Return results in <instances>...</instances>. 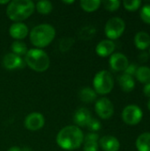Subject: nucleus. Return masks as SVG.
Returning a JSON list of instances; mask_svg holds the SVG:
<instances>
[{
    "label": "nucleus",
    "mask_w": 150,
    "mask_h": 151,
    "mask_svg": "<svg viewBox=\"0 0 150 151\" xmlns=\"http://www.w3.org/2000/svg\"><path fill=\"white\" fill-rule=\"evenodd\" d=\"M84 142V134L77 126H67L57 135V145L65 150H75Z\"/></svg>",
    "instance_id": "obj_1"
},
{
    "label": "nucleus",
    "mask_w": 150,
    "mask_h": 151,
    "mask_svg": "<svg viewBox=\"0 0 150 151\" xmlns=\"http://www.w3.org/2000/svg\"><path fill=\"white\" fill-rule=\"evenodd\" d=\"M34 9L35 4L31 0H13L8 4L6 14L10 19L20 22L29 18L34 12Z\"/></svg>",
    "instance_id": "obj_2"
},
{
    "label": "nucleus",
    "mask_w": 150,
    "mask_h": 151,
    "mask_svg": "<svg viewBox=\"0 0 150 151\" xmlns=\"http://www.w3.org/2000/svg\"><path fill=\"white\" fill-rule=\"evenodd\" d=\"M56 30L50 24H40L30 31V42L37 49L47 47L54 40Z\"/></svg>",
    "instance_id": "obj_3"
},
{
    "label": "nucleus",
    "mask_w": 150,
    "mask_h": 151,
    "mask_svg": "<svg viewBox=\"0 0 150 151\" xmlns=\"http://www.w3.org/2000/svg\"><path fill=\"white\" fill-rule=\"evenodd\" d=\"M25 63L32 70L42 73L48 70L50 60L48 54L41 49H30L25 55Z\"/></svg>",
    "instance_id": "obj_4"
},
{
    "label": "nucleus",
    "mask_w": 150,
    "mask_h": 151,
    "mask_svg": "<svg viewBox=\"0 0 150 151\" xmlns=\"http://www.w3.org/2000/svg\"><path fill=\"white\" fill-rule=\"evenodd\" d=\"M94 90L100 95H107L111 92L114 87V81L111 73L106 70L98 72L93 80Z\"/></svg>",
    "instance_id": "obj_5"
},
{
    "label": "nucleus",
    "mask_w": 150,
    "mask_h": 151,
    "mask_svg": "<svg viewBox=\"0 0 150 151\" xmlns=\"http://www.w3.org/2000/svg\"><path fill=\"white\" fill-rule=\"evenodd\" d=\"M126 29L125 21L119 17L111 18L105 24L104 33L109 40H116L119 38Z\"/></svg>",
    "instance_id": "obj_6"
},
{
    "label": "nucleus",
    "mask_w": 150,
    "mask_h": 151,
    "mask_svg": "<svg viewBox=\"0 0 150 151\" xmlns=\"http://www.w3.org/2000/svg\"><path fill=\"white\" fill-rule=\"evenodd\" d=\"M143 118L142 110L136 104H129L126 106L122 111L123 121L130 126L139 124Z\"/></svg>",
    "instance_id": "obj_7"
},
{
    "label": "nucleus",
    "mask_w": 150,
    "mask_h": 151,
    "mask_svg": "<svg viewBox=\"0 0 150 151\" xmlns=\"http://www.w3.org/2000/svg\"><path fill=\"white\" fill-rule=\"evenodd\" d=\"M95 110L97 115L103 119H109L114 113L113 104L106 97H102L96 101Z\"/></svg>",
    "instance_id": "obj_8"
},
{
    "label": "nucleus",
    "mask_w": 150,
    "mask_h": 151,
    "mask_svg": "<svg viewBox=\"0 0 150 151\" xmlns=\"http://www.w3.org/2000/svg\"><path fill=\"white\" fill-rule=\"evenodd\" d=\"M45 124L44 117L39 112H32L28 114L24 121L25 127L30 131H37L43 127Z\"/></svg>",
    "instance_id": "obj_9"
},
{
    "label": "nucleus",
    "mask_w": 150,
    "mask_h": 151,
    "mask_svg": "<svg viewBox=\"0 0 150 151\" xmlns=\"http://www.w3.org/2000/svg\"><path fill=\"white\" fill-rule=\"evenodd\" d=\"M109 63H110L111 68L116 72L125 71L126 68L129 65V61H128V58H126V56L120 52L112 54L110 58Z\"/></svg>",
    "instance_id": "obj_10"
},
{
    "label": "nucleus",
    "mask_w": 150,
    "mask_h": 151,
    "mask_svg": "<svg viewBox=\"0 0 150 151\" xmlns=\"http://www.w3.org/2000/svg\"><path fill=\"white\" fill-rule=\"evenodd\" d=\"M28 27L26 24L22 22H15L9 28L10 35L16 41H20L25 39L28 35Z\"/></svg>",
    "instance_id": "obj_11"
},
{
    "label": "nucleus",
    "mask_w": 150,
    "mask_h": 151,
    "mask_svg": "<svg viewBox=\"0 0 150 151\" xmlns=\"http://www.w3.org/2000/svg\"><path fill=\"white\" fill-rule=\"evenodd\" d=\"M3 65L7 70H14L22 68L25 65V61L13 53H7L3 58Z\"/></svg>",
    "instance_id": "obj_12"
},
{
    "label": "nucleus",
    "mask_w": 150,
    "mask_h": 151,
    "mask_svg": "<svg viewBox=\"0 0 150 151\" xmlns=\"http://www.w3.org/2000/svg\"><path fill=\"white\" fill-rule=\"evenodd\" d=\"M99 145L103 151H118L120 148L119 141L111 135H105L100 138Z\"/></svg>",
    "instance_id": "obj_13"
},
{
    "label": "nucleus",
    "mask_w": 150,
    "mask_h": 151,
    "mask_svg": "<svg viewBox=\"0 0 150 151\" xmlns=\"http://www.w3.org/2000/svg\"><path fill=\"white\" fill-rule=\"evenodd\" d=\"M116 45L111 40H103L101 41L95 47V52L98 56L105 58L108 56H111L113 51L115 50Z\"/></svg>",
    "instance_id": "obj_14"
},
{
    "label": "nucleus",
    "mask_w": 150,
    "mask_h": 151,
    "mask_svg": "<svg viewBox=\"0 0 150 151\" xmlns=\"http://www.w3.org/2000/svg\"><path fill=\"white\" fill-rule=\"evenodd\" d=\"M92 119L90 111L87 108H80L75 111L73 121L77 127H86Z\"/></svg>",
    "instance_id": "obj_15"
},
{
    "label": "nucleus",
    "mask_w": 150,
    "mask_h": 151,
    "mask_svg": "<svg viewBox=\"0 0 150 151\" xmlns=\"http://www.w3.org/2000/svg\"><path fill=\"white\" fill-rule=\"evenodd\" d=\"M134 44L139 50H146L150 46V35L144 31L138 32L134 36Z\"/></svg>",
    "instance_id": "obj_16"
},
{
    "label": "nucleus",
    "mask_w": 150,
    "mask_h": 151,
    "mask_svg": "<svg viewBox=\"0 0 150 151\" xmlns=\"http://www.w3.org/2000/svg\"><path fill=\"white\" fill-rule=\"evenodd\" d=\"M118 83L122 90L126 93L133 91L135 88V81L133 78L126 73H123L118 77Z\"/></svg>",
    "instance_id": "obj_17"
},
{
    "label": "nucleus",
    "mask_w": 150,
    "mask_h": 151,
    "mask_svg": "<svg viewBox=\"0 0 150 151\" xmlns=\"http://www.w3.org/2000/svg\"><path fill=\"white\" fill-rule=\"evenodd\" d=\"M136 149L138 151H150V133L146 132L138 136L136 139Z\"/></svg>",
    "instance_id": "obj_18"
},
{
    "label": "nucleus",
    "mask_w": 150,
    "mask_h": 151,
    "mask_svg": "<svg viewBox=\"0 0 150 151\" xmlns=\"http://www.w3.org/2000/svg\"><path fill=\"white\" fill-rule=\"evenodd\" d=\"M78 96L80 101H82L83 103H87V104L95 102L97 97V94L91 88H83L82 89L80 90Z\"/></svg>",
    "instance_id": "obj_19"
},
{
    "label": "nucleus",
    "mask_w": 150,
    "mask_h": 151,
    "mask_svg": "<svg viewBox=\"0 0 150 151\" xmlns=\"http://www.w3.org/2000/svg\"><path fill=\"white\" fill-rule=\"evenodd\" d=\"M135 77L136 79L143 83V84H147L150 82V67L146 66V65H142L138 67L136 73H135Z\"/></svg>",
    "instance_id": "obj_20"
},
{
    "label": "nucleus",
    "mask_w": 150,
    "mask_h": 151,
    "mask_svg": "<svg viewBox=\"0 0 150 151\" xmlns=\"http://www.w3.org/2000/svg\"><path fill=\"white\" fill-rule=\"evenodd\" d=\"M11 53L21 57V56H25L28 50L27 46L25 42H21V41H15L11 43Z\"/></svg>",
    "instance_id": "obj_21"
},
{
    "label": "nucleus",
    "mask_w": 150,
    "mask_h": 151,
    "mask_svg": "<svg viewBox=\"0 0 150 151\" xmlns=\"http://www.w3.org/2000/svg\"><path fill=\"white\" fill-rule=\"evenodd\" d=\"M101 4L102 2L100 0H82L80 3V7L88 12H95L100 7Z\"/></svg>",
    "instance_id": "obj_22"
},
{
    "label": "nucleus",
    "mask_w": 150,
    "mask_h": 151,
    "mask_svg": "<svg viewBox=\"0 0 150 151\" xmlns=\"http://www.w3.org/2000/svg\"><path fill=\"white\" fill-rule=\"evenodd\" d=\"M35 8L39 13L43 14V15H47L50 12H51V11L53 9V5H52V3L50 1L42 0V1H39L36 3Z\"/></svg>",
    "instance_id": "obj_23"
},
{
    "label": "nucleus",
    "mask_w": 150,
    "mask_h": 151,
    "mask_svg": "<svg viewBox=\"0 0 150 151\" xmlns=\"http://www.w3.org/2000/svg\"><path fill=\"white\" fill-rule=\"evenodd\" d=\"M96 29L93 26H86L82 27L79 32V36L82 40H89L95 36Z\"/></svg>",
    "instance_id": "obj_24"
},
{
    "label": "nucleus",
    "mask_w": 150,
    "mask_h": 151,
    "mask_svg": "<svg viewBox=\"0 0 150 151\" xmlns=\"http://www.w3.org/2000/svg\"><path fill=\"white\" fill-rule=\"evenodd\" d=\"M123 5L126 10L134 12L141 7V0H126L123 2Z\"/></svg>",
    "instance_id": "obj_25"
},
{
    "label": "nucleus",
    "mask_w": 150,
    "mask_h": 151,
    "mask_svg": "<svg viewBox=\"0 0 150 151\" xmlns=\"http://www.w3.org/2000/svg\"><path fill=\"white\" fill-rule=\"evenodd\" d=\"M74 43V39L72 37H64L59 42V50L61 51H67Z\"/></svg>",
    "instance_id": "obj_26"
},
{
    "label": "nucleus",
    "mask_w": 150,
    "mask_h": 151,
    "mask_svg": "<svg viewBox=\"0 0 150 151\" xmlns=\"http://www.w3.org/2000/svg\"><path fill=\"white\" fill-rule=\"evenodd\" d=\"M103 4L106 10H108L110 12H114L119 8L121 3L118 0H105L103 2Z\"/></svg>",
    "instance_id": "obj_27"
},
{
    "label": "nucleus",
    "mask_w": 150,
    "mask_h": 151,
    "mask_svg": "<svg viewBox=\"0 0 150 151\" xmlns=\"http://www.w3.org/2000/svg\"><path fill=\"white\" fill-rule=\"evenodd\" d=\"M141 19L147 24H150V4H145L140 12Z\"/></svg>",
    "instance_id": "obj_28"
},
{
    "label": "nucleus",
    "mask_w": 150,
    "mask_h": 151,
    "mask_svg": "<svg viewBox=\"0 0 150 151\" xmlns=\"http://www.w3.org/2000/svg\"><path fill=\"white\" fill-rule=\"evenodd\" d=\"M87 127H88V129H89L90 131H92V132H96V131H98V130L101 129L102 124H101V122H100L98 119H93V118H92V119H90V121L88 122V124Z\"/></svg>",
    "instance_id": "obj_29"
},
{
    "label": "nucleus",
    "mask_w": 150,
    "mask_h": 151,
    "mask_svg": "<svg viewBox=\"0 0 150 151\" xmlns=\"http://www.w3.org/2000/svg\"><path fill=\"white\" fill-rule=\"evenodd\" d=\"M99 144L97 142H84L83 151H97Z\"/></svg>",
    "instance_id": "obj_30"
},
{
    "label": "nucleus",
    "mask_w": 150,
    "mask_h": 151,
    "mask_svg": "<svg viewBox=\"0 0 150 151\" xmlns=\"http://www.w3.org/2000/svg\"><path fill=\"white\" fill-rule=\"evenodd\" d=\"M137 69H138V67H137V65H136L135 64H129L128 66L126 68L124 73H126V74H127V75H130V76L133 77V75H135Z\"/></svg>",
    "instance_id": "obj_31"
},
{
    "label": "nucleus",
    "mask_w": 150,
    "mask_h": 151,
    "mask_svg": "<svg viewBox=\"0 0 150 151\" xmlns=\"http://www.w3.org/2000/svg\"><path fill=\"white\" fill-rule=\"evenodd\" d=\"M98 140H99V136L97 134H95V133H89L86 136H84V142H98Z\"/></svg>",
    "instance_id": "obj_32"
},
{
    "label": "nucleus",
    "mask_w": 150,
    "mask_h": 151,
    "mask_svg": "<svg viewBox=\"0 0 150 151\" xmlns=\"http://www.w3.org/2000/svg\"><path fill=\"white\" fill-rule=\"evenodd\" d=\"M143 94L147 97H149L150 98V82L145 84V86L143 88Z\"/></svg>",
    "instance_id": "obj_33"
},
{
    "label": "nucleus",
    "mask_w": 150,
    "mask_h": 151,
    "mask_svg": "<svg viewBox=\"0 0 150 151\" xmlns=\"http://www.w3.org/2000/svg\"><path fill=\"white\" fill-rule=\"evenodd\" d=\"M139 59L141 61V62H146L148 59H149V53L143 51L142 53H141L140 57H139Z\"/></svg>",
    "instance_id": "obj_34"
},
{
    "label": "nucleus",
    "mask_w": 150,
    "mask_h": 151,
    "mask_svg": "<svg viewBox=\"0 0 150 151\" xmlns=\"http://www.w3.org/2000/svg\"><path fill=\"white\" fill-rule=\"evenodd\" d=\"M7 151H22L21 150V149L19 148V147H18V146H13V147H11L9 150Z\"/></svg>",
    "instance_id": "obj_35"
},
{
    "label": "nucleus",
    "mask_w": 150,
    "mask_h": 151,
    "mask_svg": "<svg viewBox=\"0 0 150 151\" xmlns=\"http://www.w3.org/2000/svg\"><path fill=\"white\" fill-rule=\"evenodd\" d=\"M9 0H4V1H0V4H9Z\"/></svg>",
    "instance_id": "obj_36"
},
{
    "label": "nucleus",
    "mask_w": 150,
    "mask_h": 151,
    "mask_svg": "<svg viewBox=\"0 0 150 151\" xmlns=\"http://www.w3.org/2000/svg\"><path fill=\"white\" fill-rule=\"evenodd\" d=\"M64 4H72L74 3V1H63Z\"/></svg>",
    "instance_id": "obj_37"
},
{
    "label": "nucleus",
    "mask_w": 150,
    "mask_h": 151,
    "mask_svg": "<svg viewBox=\"0 0 150 151\" xmlns=\"http://www.w3.org/2000/svg\"><path fill=\"white\" fill-rule=\"evenodd\" d=\"M148 109L150 111V99L149 100V102H148Z\"/></svg>",
    "instance_id": "obj_38"
},
{
    "label": "nucleus",
    "mask_w": 150,
    "mask_h": 151,
    "mask_svg": "<svg viewBox=\"0 0 150 151\" xmlns=\"http://www.w3.org/2000/svg\"><path fill=\"white\" fill-rule=\"evenodd\" d=\"M149 53H150V50H149Z\"/></svg>",
    "instance_id": "obj_39"
}]
</instances>
